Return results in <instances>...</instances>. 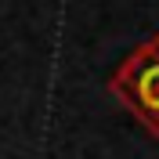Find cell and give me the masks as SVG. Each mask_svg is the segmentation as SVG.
Segmentation results:
<instances>
[{
    "mask_svg": "<svg viewBox=\"0 0 159 159\" xmlns=\"http://www.w3.org/2000/svg\"><path fill=\"white\" fill-rule=\"evenodd\" d=\"M112 94L152 130V138H159V33L119 65Z\"/></svg>",
    "mask_w": 159,
    "mask_h": 159,
    "instance_id": "1",
    "label": "cell"
}]
</instances>
